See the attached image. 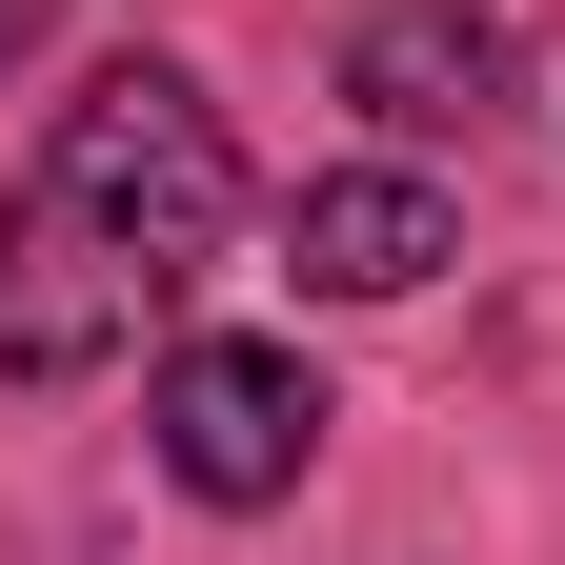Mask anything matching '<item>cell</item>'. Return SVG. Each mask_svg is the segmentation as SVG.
<instances>
[{
    "mask_svg": "<svg viewBox=\"0 0 565 565\" xmlns=\"http://www.w3.org/2000/svg\"><path fill=\"white\" fill-rule=\"evenodd\" d=\"M223 243H243L223 102H202L182 61H102V82L41 121V182H21V223H0V364H21V384L121 364Z\"/></svg>",
    "mask_w": 565,
    "mask_h": 565,
    "instance_id": "1",
    "label": "cell"
},
{
    "mask_svg": "<svg viewBox=\"0 0 565 565\" xmlns=\"http://www.w3.org/2000/svg\"><path fill=\"white\" fill-rule=\"evenodd\" d=\"M141 424H162V484H182V505H282V484L323 465V384H303V343H182Z\"/></svg>",
    "mask_w": 565,
    "mask_h": 565,
    "instance_id": "2",
    "label": "cell"
},
{
    "mask_svg": "<svg viewBox=\"0 0 565 565\" xmlns=\"http://www.w3.org/2000/svg\"><path fill=\"white\" fill-rule=\"evenodd\" d=\"M505 0H384L364 41H343V102H364L384 141H484V102H505Z\"/></svg>",
    "mask_w": 565,
    "mask_h": 565,
    "instance_id": "3",
    "label": "cell"
},
{
    "mask_svg": "<svg viewBox=\"0 0 565 565\" xmlns=\"http://www.w3.org/2000/svg\"><path fill=\"white\" fill-rule=\"evenodd\" d=\"M282 263H303L323 303H404V282H445V263H465V223H445V182L343 162V182H303V202H282Z\"/></svg>",
    "mask_w": 565,
    "mask_h": 565,
    "instance_id": "4",
    "label": "cell"
},
{
    "mask_svg": "<svg viewBox=\"0 0 565 565\" xmlns=\"http://www.w3.org/2000/svg\"><path fill=\"white\" fill-rule=\"evenodd\" d=\"M41 41H61V0H0V82H21V61H41Z\"/></svg>",
    "mask_w": 565,
    "mask_h": 565,
    "instance_id": "5",
    "label": "cell"
}]
</instances>
